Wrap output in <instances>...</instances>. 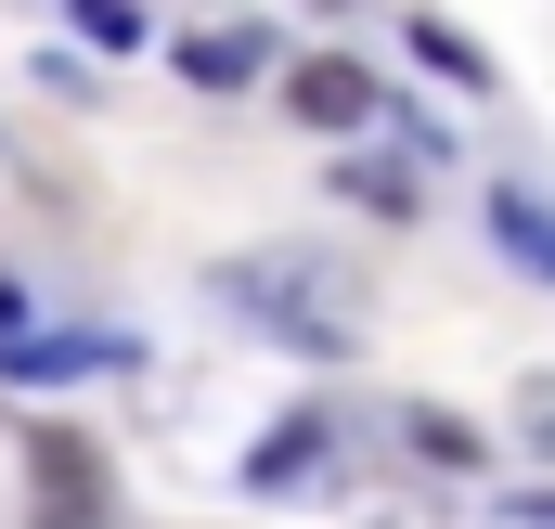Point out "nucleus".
Masks as SVG:
<instances>
[{
	"label": "nucleus",
	"mask_w": 555,
	"mask_h": 529,
	"mask_svg": "<svg viewBox=\"0 0 555 529\" xmlns=\"http://www.w3.org/2000/svg\"><path fill=\"white\" fill-rule=\"evenodd\" d=\"M310 452H323V426H284L272 452H259V465H246V478H259V491H272V478H297V465H310Z\"/></svg>",
	"instance_id": "obj_9"
},
{
	"label": "nucleus",
	"mask_w": 555,
	"mask_h": 529,
	"mask_svg": "<svg viewBox=\"0 0 555 529\" xmlns=\"http://www.w3.org/2000/svg\"><path fill=\"white\" fill-rule=\"evenodd\" d=\"M39 478L65 491V529H91V452L78 439H39Z\"/></svg>",
	"instance_id": "obj_6"
},
{
	"label": "nucleus",
	"mask_w": 555,
	"mask_h": 529,
	"mask_svg": "<svg viewBox=\"0 0 555 529\" xmlns=\"http://www.w3.org/2000/svg\"><path fill=\"white\" fill-rule=\"evenodd\" d=\"M78 39H91V52H142L155 26H142L130 0H78Z\"/></svg>",
	"instance_id": "obj_7"
},
{
	"label": "nucleus",
	"mask_w": 555,
	"mask_h": 529,
	"mask_svg": "<svg viewBox=\"0 0 555 529\" xmlns=\"http://www.w3.org/2000/svg\"><path fill=\"white\" fill-rule=\"evenodd\" d=\"M414 65H439V78H465V91L491 78V65H478V39H452V26H414Z\"/></svg>",
	"instance_id": "obj_8"
},
{
	"label": "nucleus",
	"mask_w": 555,
	"mask_h": 529,
	"mask_svg": "<svg viewBox=\"0 0 555 529\" xmlns=\"http://www.w3.org/2000/svg\"><path fill=\"white\" fill-rule=\"evenodd\" d=\"M491 246L530 259V271H555V207H543V194H491Z\"/></svg>",
	"instance_id": "obj_5"
},
{
	"label": "nucleus",
	"mask_w": 555,
	"mask_h": 529,
	"mask_svg": "<svg viewBox=\"0 0 555 529\" xmlns=\"http://www.w3.org/2000/svg\"><path fill=\"white\" fill-rule=\"evenodd\" d=\"M504 517H517V529H555V491H517V504H504Z\"/></svg>",
	"instance_id": "obj_10"
},
{
	"label": "nucleus",
	"mask_w": 555,
	"mask_h": 529,
	"mask_svg": "<svg viewBox=\"0 0 555 529\" xmlns=\"http://www.w3.org/2000/svg\"><path fill=\"white\" fill-rule=\"evenodd\" d=\"M233 310L284 336V349H310V362H349V336H362V310H349V284L323 259H246L233 271Z\"/></svg>",
	"instance_id": "obj_1"
},
{
	"label": "nucleus",
	"mask_w": 555,
	"mask_h": 529,
	"mask_svg": "<svg viewBox=\"0 0 555 529\" xmlns=\"http://www.w3.org/2000/svg\"><path fill=\"white\" fill-rule=\"evenodd\" d=\"M104 362H130V349L117 336H0V375H39V388L52 375H104Z\"/></svg>",
	"instance_id": "obj_4"
},
{
	"label": "nucleus",
	"mask_w": 555,
	"mask_h": 529,
	"mask_svg": "<svg viewBox=\"0 0 555 529\" xmlns=\"http://www.w3.org/2000/svg\"><path fill=\"white\" fill-rule=\"evenodd\" d=\"M284 91H297V117H310V130H362V117H375V78H362L349 52H310Z\"/></svg>",
	"instance_id": "obj_2"
},
{
	"label": "nucleus",
	"mask_w": 555,
	"mask_h": 529,
	"mask_svg": "<svg viewBox=\"0 0 555 529\" xmlns=\"http://www.w3.org/2000/svg\"><path fill=\"white\" fill-rule=\"evenodd\" d=\"M259 65H272L259 26H207V39H181V78H194V91H246Z\"/></svg>",
	"instance_id": "obj_3"
}]
</instances>
